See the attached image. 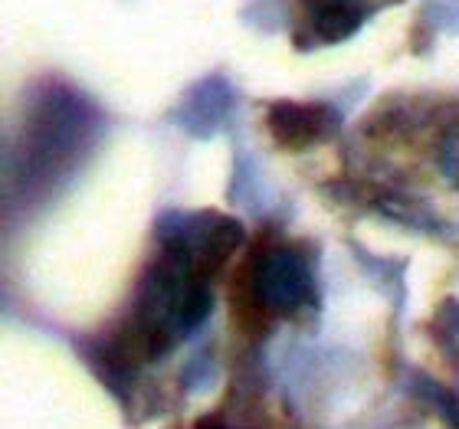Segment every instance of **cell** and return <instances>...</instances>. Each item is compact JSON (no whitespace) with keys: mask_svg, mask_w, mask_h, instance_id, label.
<instances>
[{"mask_svg":"<svg viewBox=\"0 0 459 429\" xmlns=\"http://www.w3.org/2000/svg\"><path fill=\"white\" fill-rule=\"evenodd\" d=\"M269 132L279 144L292 151L322 142L338 128V115L328 106H302V102H276L269 108Z\"/></svg>","mask_w":459,"mask_h":429,"instance_id":"cell-2","label":"cell"},{"mask_svg":"<svg viewBox=\"0 0 459 429\" xmlns=\"http://www.w3.org/2000/svg\"><path fill=\"white\" fill-rule=\"evenodd\" d=\"M247 305L259 315H292L308 302V269L289 249H263L249 262Z\"/></svg>","mask_w":459,"mask_h":429,"instance_id":"cell-1","label":"cell"}]
</instances>
